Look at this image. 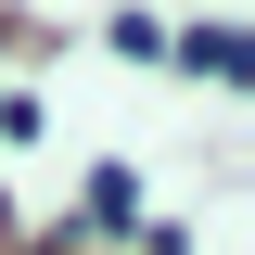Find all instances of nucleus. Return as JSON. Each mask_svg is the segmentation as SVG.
<instances>
[{
  "mask_svg": "<svg viewBox=\"0 0 255 255\" xmlns=\"http://www.w3.org/2000/svg\"><path fill=\"white\" fill-rule=\"evenodd\" d=\"M166 51H191V77H217V90L255 77V38H243V26H191V38H166Z\"/></svg>",
  "mask_w": 255,
  "mask_h": 255,
  "instance_id": "nucleus-1",
  "label": "nucleus"
}]
</instances>
